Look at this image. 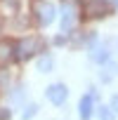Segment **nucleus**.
<instances>
[{
  "label": "nucleus",
  "instance_id": "6",
  "mask_svg": "<svg viewBox=\"0 0 118 120\" xmlns=\"http://www.w3.org/2000/svg\"><path fill=\"white\" fill-rule=\"evenodd\" d=\"M76 26V12H73V7H64L62 10V31H71Z\"/></svg>",
  "mask_w": 118,
  "mask_h": 120
},
{
  "label": "nucleus",
  "instance_id": "15",
  "mask_svg": "<svg viewBox=\"0 0 118 120\" xmlns=\"http://www.w3.org/2000/svg\"><path fill=\"white\" fill-rule=\"evenodd\" d=\"M113 3H116V7H118V0H113Z\"/></svg>",
  "mask_w": 118,
  "mask_h": 120
},
{
  "label": "nucleus",
  "instance_id": "8",
  "mask_svg": "<svg viewBox=\"0 0 118 120\" xmlns=\"http://www.w3.org/2000/svg\"><path fill=\"white\" fill-rule=\"evenodd\" d=\"M92 61L94 64H106L109 61V49L106 47H94L92 49Z\"/></svg>",
  "mask_w": 118,
  "mask_h": 120
},
{
  "label": "nucleus",
  "instance_id": "7",
  "mask_svg": "<svg viewBox=\"0 0 118 120\" xmlns=\"http://www.w3.org/2000/svg\"><path fill=\"white\" fill-rule=\"evenodd\" d=\"M14 59V45L10 40H0V64H7Z\"/></svg>",
  "mask_w": 118,
  "mask_h": 120
},
{
  "label": "nucleus",
  "instance_id": "1",
  "mask_svg": "<svg viewBox=\"0 0 118 120\" xmlns=\"http://www.w3.org/2000/svg\"><path fill=\"white\" fill-rule=\"evenodd\" d=\"M40 52V40L38 38H21L14 45V59L17 61H28Z\"/></svg>",
  "mask_w": 118,
  "mask_h": 120
},
{
  "label": "nucleus",
  "instance_id": "14",
  "mask_svg": "<svg viewBox=\"0 0 118 120\" xmlns=\"http://www.w3.org/2000/svg\"><path fill=\"white\" fill-rule=\"evenodd\" d=\"M0 120H10V108H3V106H0Z\"/></svg>",
  "mask_w": 118,
  "mask_h": 120
},
{
  "label": "nucleus",
  "instance_id": "5",
  "mask_svg": "<svg viewBox=\"0 0 118 120\" xmlns=\"http://www.w3.org/2000/svg\"><path fill=\"white\" fill-rule=\"evenodd\" d=\"M85 14L87 17H102V14H106V3H104V0H90V3H85Z\"/></svg>",
  "mask_w": 118,
  "mask_h": 120
},
{
  "label": "nucleus",
  "instance_id": "12",
  "mask_svg": "<svg viewBox=\"0 0 118 120\" xmlns=\"http://www.w3.org/2000/svg\"><path fill=\"white\" fill-rule=\"evenodd\" d=\"M24 101V87H17L12 92V104H21Z\"/></svg>",
  "mask_w": 118,
  "mask_h": 120
},
{
  "label": "nucleus",
  "instance_id": "2",
  "mask_svg": "<svg viewBox=\"0 0 118 120\" xmlns=\"http://www.w3.org/2000/svg\"><path fill=\"white\" fill-rule=\"evenodd\" d=\"M45 97H47V101L54 104V106H64V104H66V97H69V87H66L64 82H52V85L45 90Z\"/></svg>",
  "mask_w": 118,
  "mask_h": 120
},
{
  "label": "nucleus",
  "instance_id": "3",
  "mask_svg": "<svg viewBox=\"0 0 118 120\" xmlns=\"http://www.w3.org/2000/svg\"><path fill=\"white\" fill-rule=\"evenodd\" d=\"M35 19L40 26H50L54 21V5L52 3H38L35 5Z\"/></svg>",
  "mask_w": 118,
  "mask_h": 120
},
{
  "label": "nucleus",
  "instance_id": "11",
  "mask_svg": "<svg viewBox=\"0 0 118 120\" xmlns=\"http://www.w3.org/2000/svg\"><path fill=\"white\" fill-rule=\"evenodd\" d=\"M35 113H38V106H35V104H28V106L24 108V115H21V118H24V120H31Z\"/></svg>",
  "mask_w": 118,
  "mask_h": 120
},
{
  "label": "nucleus",
  "instance_id": "13",
  "mask_svg": "<svg viewBox=\"0 0 118 120\" xmlns=\"http://www.w3.org/2000/svg\"><path fill=\"white\" fill-rule=\"evenodd\" d=\"M109 108H111V111L118 115V94H113V97H111V104H109Z\"/></svg>",
  "mask_w": 118,
  "mask_h": 120
},
{
  "label": "nucleus",
  "instance_id": "9",
  "mask_svg": "<svg viewBox=\"0 0 118 120\" xmlns=\"http://www.w3.org/2000/svg\"><path fill=\"white\" fill-rule=\"evenodd\" d=\"M52 66H54V61H52V56L50 54H45L40 61H38V71L40 73H47V71H52Z\"/></svg>",
  "mask_w": 118,
  "mask_h": 120
},
{
  "label": "nucleus",
  "instance_id": "10",
  "mask_svg": "<svg viewBox=\"0 0 118 120\" xmlns=\"http://www.w3.org/2000/svg\"><path fill=\"white\" fill-rule=\"evenodd\" d=\"M113 118H116V113H113L109 106H102V108H99V120H113Z\"/></svg>",
  "mask_w": 118,
  "mask_h": 120
},
{
  "label": "nucleus",
  "instance_id": "4",
  "mask_svg": "<svg viewBox=\"0 0 118 120\" xmlns=\"http://www.w3.org/2000/svg\"><path fill=\"white\" fill-rule=\"evenodd\" d=\"M92 111H94V94L87 92V94L78 101V115H80V120H90V118H92Z\"/></svg>",
  "mask_w": 118,
  "mask_h": 120
}]
</instances>
